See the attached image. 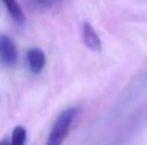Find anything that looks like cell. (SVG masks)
I'll return each instance as SVG.
<instances>
[{
	"mask_svg": "<svg viewBox=\"0 0 147 145\" xmlns=\"http://www.w3.org/2000/svg\"><path fill=\"white\" fill-rule=\"evenodd\" d=\"M82 37H83V44H85L91 51H100L102 50V41H100V36L97 34L96 30L92 28L91 23H88V22L83 23Z\"/></svg>",
	"mask_w": 147,
	"mask_h": 145,
	"instance_id": "4",
	"label": "cell"
},
{
	"mask_svg": "<svg viewBox=\"0 0 147 145\" xmlns=\"http://www.w3.org/2000/svg\"><path fill=\"white\" fill-rule=\"evenodd\" d=\"M0 145H9V139H2L0 140Z\"/></svg>",
	"mask_w": 147,
	"mask_h": 145,
	"instance_id": "8",
	"label": "cell"
},
{
	"mask_svg": "<svg viewBox=\"0 0 147 145\" xmlns=\"http://www.w3.org/2000/svg\"><path fill=\"white\" fill-rule=\"evenodd\" d=\"M27 65H28L30 72L34 75L41 74L45 67V53L41 48H30L27 51Z\"/></svg>",
	"mask_w": 147,
	"mask_h": 145,
	"instance_id": "3",
	"label": "cell"
},
{
	"mask_svg": "<svg viewBox=\"0 0 147 145\" xmlns=\"http://www.w3.org/2000/svg\"><path fill=\"white\" fill-rule=\"evenodd\" d=\"M77 114H78V108H67L59 114L57 117V120L53 122V125H52V130L49 133V139L45 142V145H63L64 144Z\"/></svg>",
	"mask_w": 147,
	"mask_h": 145,
	"instance_id": "1",
	"label": "cell"
},
{
	"mask_svg": "<svg viewBox=\"0 0 147 145\" xmlns=\"http://www.w3.org/2000/svg\"><path fill=\"white\" fill-rule=\"evenodd\" d=\"M17 61L16 44L8 34H0V63L3 65H13Z\"/></svg>",
	"mask_w": 147,
	"mask_h": 145,
	"instance_id": "2",
	"label": "cell"
},
{
	"mask_svg": "<svg viewBox=\"0 0 147 145\" xmlns=\"http://www.w3.org/2000/svg\"><path fill=\"white\" fill-rule=\"evenodd\" d=\"M2 2L5 3L6 11L11 16V19L14 20L17 25H22V23L25 22V14H24V9H22V6L19 5V2H17V0H2Z\"/></svg>",
	"mask_w": 147,
	"mask_h": 145,
	"instance_id": "5",
	"label": "cell"
},
{
	"mask_svg": "<svg viewBox=\"0 0 147 145\" xmlns=\"http://www.w3.org/2000/svg\"><path fill=\"white\" fill-rule=\"evenodd\" d=\"M27 144V130L22 125L14 126L9 137V145H25Z\"/></svg>",
	"mask_w": 147,
	"mask_h": 145,
	"instance_id": "6",
	"label": "cell"
},
{
	"mask_svg": "<svg viewBox=\"0 0 147 145\" xmlns=\"http://www.w3.org/2000/svg\"><path fill=\"white\" fill-rule=\"evenodd\" d=\"M30 5L38 9H53L61 3V0H28Z\"/></svg>",
	"mask_w": 147,
	"mask_h": 145,
	"instance_id": "7",
	"label": "cell"
}]
</instances>
